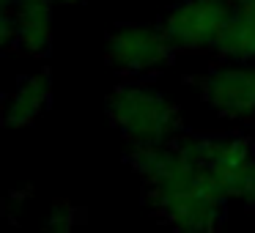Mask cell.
<instances>
[{"instance_id":"cell-1","label":"cell","mask_w":255,"mask_h":233,"mask_svg":"<svg viewBox=\"0 0 255 233\" xmlns=\"http://www.w3.org/2000/svg\"><path fill=\"white\" fill-rule=\"evenodd\" d=\"M127 159L145 184L148 209L162 222L184 233H209L222 225L231 198L181 134L162 145H132Z\"/></svg>"},{"instance_id":"cell-2","label":"cell","mask_w":255,"mask_h":233,"mask_svg":"<svg viewBox=\"0 0 255 233\" xmlns=\"http://www.w3.org/2000/svg\"><path fill=\"white\" fill-rule=\"evenodd\" d=\"M107 116L121 137L132 145H162L184 132L181 110L154 85L129 80L110 91Z\"/></svg>"},{"instance_id":"cell-3","label":"cell","mask_w":255,"mask_h":233,"mask_svg":"<svg viewBox=\"0 0 255 233\" xmlns=\"http://www.w3.org/2000/svg\"><path fill=\"white\" fill-rule=\"evenodd\" d=\"M192 154L217 176L228 198L255 209V145L236 134H184Z\"/></svg>"},{"instance_id":"cell-4","label":"cell","mask_w":255,"mask_h":233,"mask_svg":"<svg viewBox=\"0 0 255 233\" xmlns=\"http://www.w3.org/2000/svg\"><path fill=\"white\" fill-rule=\"evenodd\" d=\"M105 58L127 77L162 72L173 63L176 50L159 25H118L105 44Z\"/></svg>"},{"instance_id":"cell-5","label":"cell","mask_w":255,"mask_h":233,"mask_svg":"<svg viewBox=\"0 0 255 233\" xmlns=\"http://www.w3.org/2000/svg\"><path fill=\"white\" fill-rule=\"evenodd\" d=\"M231 14L233 6L228 0H184L165 14L159 28L176 52L214 50Z\"/></svg>"},{"instance_id":"cell-6","label":"cell","mask_w":255,"mask_h":233,"mask_svg":"<svg viewBox=\"0 0 255 233\" xmlns=\"http://www.w3.org/2000/svg\"><path fill=\"white\" fill-rule=\"evenodd\" d=\"M203 102L225 121L255 118V63L231 61L198 80Z\"/></svg>"},{"instance_id":"cell-7","label":"cell","mask_w":255,"mask_h":233,"mask_svg":"<svg viewBox=\"0 0 255 233\" xmlns=\"http://www.w3.org/2000/svg\"><path fill=\"white\" fill-rule=\"evenodd\" d=\"M14 8L17 47L33 58L47 55L52 44V0H19Z\"/></svg>"},{"instance_id":"cell-8","label":"cell","mask_w":255,"mask_h":233,"mask_svg":"<svg viewBox=\"0 0 255 233\" xmlns=\"http://www.w3.org/2000/svg\"><path fill=\"white\" fill-rule=\"evenodd\" d=\"M50 96H52L50 74L39 72V74H33V77H28L6 99V105H3V123H6V126H14V129L30 126V123L44 113V107L50 105Z\"/></svg>"},{"instance_id":"cell-9","label":"cell","mask_w":255,"mask_h":233,"mask_svg":"<svg viewBox=\"0 0 255 233\" xmlns=\"http://www.w3.org/2000/svg\"><path fill=\"white\" fill-rule=\"evenodd\" d=\"M214 50L228 61L255 63V0H244L233 6V14L222 28Z\"/></svg>"},{"instance_id":"cell-10","label":"cell","mask_w":255,"mask_h":233,"mask_svg":"<svg viewBox=\"0 0 255 233\" xmlns=\"http://www.w3.org/2000/svg\"><path fill=\"white\" fill-rule=\"evenodd\" d=\"M77 209H72L69 203H55L52 206V211H50V217H47V228L50 231H55V233H66V231H72V225H74V220H77V214H74Z\"/></svg>"},{"instance_id":"cell-11","label":"cell","mask_w":255,"mask_h":233,"mask_svg":"<svg viewBox=\"0 0 255 233\" xmlns=\"http://www.w3.org/2000/svg\"><path fill=\"white\" fill-rule=\"evenodd\" d=\"M17 44V17L8 8H0V50Z\"/></svg>"},{"instance_id":"cell-12","label":"cell","mask_w":255,"mask_h":233,"mask_svg":"<svg viewBox=\"0 0 255 233\" xmlns=\"http://www.w3.org/2000/svg\"><path fill=\"white\" fill-rule=\"evenodd\" d=\"M19 0H0V8H11V6H17Z\"/></svg>"},{"instance_id":"cell-13","label":"cell","mask_w":255,"mask_h":233,"mask_svg":"<svg viewBox=\"0 0 255 233\" xmlns=\"http://www.w3.org/2000/svg\"><path fill=\"white\" fill-rule=\"evenodd\" d=\"M58 3H63V6H74V3H83V0H58Z\"/></svg>"},{"instance_id":"cell-14","label":"cell","mask_w":255,"mask_h":233,"mask_svg":"<svg viewBox=\"0 0 255 233\" xmlns=\"http://www.w3.org/2000/svg\"><path fill=\"white\" fill-rule=\"evenodd\" d=\"M228 3H231V6H239V3H244V0H228Z\"/></svg>"}]
</instances>
